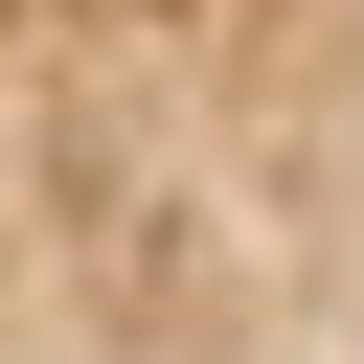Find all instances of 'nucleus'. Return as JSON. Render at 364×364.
I'll list each match as a JSON object with an SVG mask.
<instances>
[{
    "mask_svg": "<svg viewBox=\"0 0 364 364\" xmlns=\"http://www.w3.org/2000/svg\"><path fill=\"white\" fill-rule=\"evenodd\" d=\"M0 364H364V0H0Z\"/></svg>",
    "mask_w": 364,
    "mask_h": 364,
    "instance_id": "obj_1",
    "label": "nucleus"
}]
</instances>
